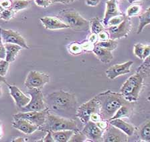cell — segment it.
Here are the masks:
<instances>
[{
	"mask_svg": "<svg viewBox=\"0 0 150 142\" xmlns=\"http://www.w3.org/2000/svg\"><path fill=\"white\" fill-rule=\"evenodd\" d=\"M99 106V115L101 120L109 121L121 106L130 104L124 98L121 93L111 90L100 93L95 96Z\"/></svg>",
	"mask_w": 150,
	"mask_h": 142,
	"instance_id": "cell-1",
	"label": "cell"
},
{
	"mask_svg": "<svg viewBox=\"0 0 150 142\" xmlns=\"http://www.w3.org/2000/svg\"><path fill=\"white\" fill-rule=\"evenodd\" d=\"M47 101L51 109L54 111H62L72 109L76 106L75 95L60 90L48 94Z\"/></svg>",
	"mask_w": 150,
	"mask_h": 142,
	"instance_id": "cell-2",
	"label": "cell"
},
{
	"mask_svg": "<svg viewBox=\"0 0 150 142\" xmlns=\"http://www.w3.org/2000/svg\"><path fill=\"white\" fill-rule=\"evenodd\" d=\"M145 77L139 73H136L130 76L120 89V93L129 103L137 101L142 90Z\"/></svg>",
	"mask_w": 150,
	"mask_h": 142,
	"instance_id": "cell-3",
	"label": "cell"
},
{
	"mask_svg": "<svg viewBox=\"0 0 150 142\" xmlns=\"http://www.w3.org/2000/svg\"><path fill=\"white\" fill-rule=\"evenodd\" d=\"M57 17L67 25L69 28L76 31H84L89 28L90 22L76 10H64L58 13Z\"/></svg>",
	"mask_w": 150,
	"mask_h": 142,
	"instance_id": "cell-4",
	"label": "cell"
},
{
	"mask_svg": "<svg viewBox=\"0 0 150 142\" xmlns=\"http://www.w3.org/2000/svg\"><path fill=\"white\" fill-rule=\"evenodd\" d=\"M47 131L58 132L62 130L79 131L77 123L74 120L64 118L60 116L48 113L44 124Z\"/></svg>",
	"mask_w": 150,
	"mask_h": 142,
	"instance_id": "cell-5",
	"label": "cell"
},
{
	"mask_svg": "<svg viewBox=\"0 0 150 142\" xmlns=\"http://www.w3.org/2000/svg\"><path fill=\"white\" fill-rule=\"evenodd\" d=\"M94 113H99V106L95 97L79 107L76 115L82 123L85 124L90 121L91 115Z\"/></svg>",
	"mask_w": 150,
	"mask_h": 142,
	"instance_id": "cell-6",
	"label": "cell"
},
{
	"mask_svg": "<svg viewBox=\"0 0 150 142\" xmlns=\"http://www.w3.org/2000/svg\"><path fill=\"white\" fill-rule=\"evenodd\" d=\"M28 93L30 95V100L26 106L21 108L22 112L40 111L46 108L41 90L30 89Z\"/></svg>",
	"mask_w": 150,
	"mask_h": 142,
	"instance_id": "cell-7",
	"label": "cell"
},
{
	"mask_svg": "<svg viewBox=\"0 0 150 142\" xmlns=\"http://www.w3.org/2000/svg\"><path fill=\"white\" fill-rule=\"evenodd\" d=\"M132 25L130 17L125 15L123 20L120 24L114 25V26H110L107 28V31L109 36V39L112 40H117L122 38H125L131 31Z\"/></svg>",
	"mask_w": 150,
	"mask_h": 142,
	"instance_id": "cell-8",
	"label": "cell"
},
{
	"mask_svg": "<svg viewBox=\"0 0 150 142\" xmlns=\"http://www.w3.org/2000/svg\"><path fill=\"white\" fill-rule=\"evenodd\" d=\"M48 74L38 71H30L25 78L24 85L28 89L41 90L46 83L50 82Z\"/></svg>",
	"mask_w": 150,
	"mask_h": 142,
	"instance_id": "cell-9",
	"label": "cell"
},
{
	"mask_svg": "<svg viewBox=\"0 0 150 142\" xmlns=\"http://www.w3.org/2000/svg\"><path fill=\"white\" fill-rule=\"evenodd\" d=\"M48 113V109H45L40 111H26V112H20L13 115V120L16 119H23L28 121L33 124L40 127L44 125L45 123L46 115Z\"/></svg>",
	"mask_w": 150,
	"mask_h": 142,
	"instance_id": "cell-10",
	"label": "cell"
},
{
	"mask_svg": "<svg viewBox=\"0 0 150 142\" xmlns=\"http://www.w3.org/2000/svg\"><path fill=\"white\" fill-rule=\"evenodd\" d=\"M0 38L4 44L13 43L21 46L22 48H29L26 41L22 36V35L14 30L0 28Z\"/></svg>",
	"mask_w": 150,
	"mask_h": 142,
	"instance_id": "cell-11",
	"label": "cell"
},
{
	"mask_svg": "<svg viewBox=\"0 0 150 142\" xmlns=\"http://www.w3.org/2000/svg\"><path fill=\"white\" fill-rule=\"evenodd\" d=\"M129 136L118 128L109 123L103 131L102 140L104 142H127Z\"/></svg>",
	"mask_w": 150,
	"mask_h": 142,
	"instance_id": "cell-12",
	"label": "cell"
},
{
	"mask_svg": "<svg viewBox=\"0 0 150 142\" xmlns=\"http://www.w3.org/2000/svg\"><path fill=\"white\" fill-rule=\"evenodd\" d=\"M103 131L104 130L100 129L97 123L92 121H89L85 123L82 132L86 137V141L98 142L103 141L102 136Z\"/></svg>",
	"mask_w": 150,
	"mask_h": 142,
	"instance_id": "cell-13",
	"label": "cell"
},
{
	"mask_svg": "<svg viewBox=\"0 0 150 142\" xmlns=\"http://www.w3.org/2000/svg\"><path fill=\"white\" fill-rule=\"evenodd\" d=\"M133 64V61H129L123 63V64H115L110 67L105 71V73L109 80H114L117 77L129 73L131 72V67L132 66Z\"/></svg>",
	"mask_w": 150,
	"mask_h": 142,
	"instance_id": "cell-14",
	"label": "cell"
},
{
	"mask_svg": "<svg viewBox=\"0 0 150 142\" xmlns=\"http://www.w3.org/2000/svg\"><path fill=\"white\" fill-rule=\"evenodd\" d=\"M6 84L9 90V94L19 108H23L29 103L30 97L25 95L18 87L13 85H9L8 83H6Z\"/></svg>",
	"mask_w": 150,
	"mask_h": 142,
	"instance_id": "cell-15",
	"label": "cell"
},
{
	"mask_svg": "<svg viewBox=\"0 0 150 142\" xmlns=\"http://www.w3.org/2000/svg\"><path fill=\"white\" fill-rule=\"evenodd\" d=\"M40 22L46 29L55 30L68 29L69 27L63 23L57 17L53 16H46L40 18Z\"/></svg>",
	"mask_w": 150,
	"mask_h": 142,
	"instance_id": "cell-16",
	"label": "cell"
},
{
	"mask_svg": "<svg viewBox=\"0 0 150 142\" xmlns=\"http://www.w3.org/2000/svg\"><path fill=\"white\" fill-rule=\"evenodd\" d=\"M12 127L25 134H32L39 128L37 125L33 124L27 120H23V119L13 120Z\"/></svg>",
	"mask_w": 150,
	"mask_h": 142,
	"instance_id": "cell-17",
	"label": "cell"
},
{
	"mask_svg": "<svg viewBox=\"0 0 150 142\" xmlns=\"http://www.w3.org/2000/svg\"><path fill=\"white\" fill-rule=\"evenodd\" d=\"M120 15H121V13L117 6L116 0H108L106 1V10L104 18L103 20V23L105 26H107L108 22L112 17Z\"/></svg>",
	"mask_w": 150,
	"mask_h": 142,
	"instance_id": "cell-18",
	"label": "cell"
},
{
	"mask_svg": "<svg viewBox=\"0 0 150 142\" xmlns=\"http://www.w3.org/2000/svg\"><path fill=\"white\" fill-rule=\"evenodd\" d=\"M107 122L109 123L112 126L115 127L121 130L122 132L125 133L128 136H132L135 132V127L133 125L130 124V123L125 122L121 118L114 119V120L108 121Z\"/></svg>",
	"mask_w": 150,
	"mask_h": 142,
	"instance_id": "cell-19",
	"label": "cell"
},
{
	"mask_svg": "<svg viewBox=\"0 0 150 142\" xmlns=\"http://www.w3.org/2000/svg\"><path fill=\"white\" fill-rule=\"evenodd\" d=\"M92 52L94 53L99 61L103 64H109L113 59V55L111 51L107 50L97 45H94Z\"/></svg>",
	"mask_w": 150,
	"mask_h": 142,
	"instance_id": "cell-20",
	"label": "cell"
},
{
	"mask_svg": "<svg viewBox=\"0 0 150 142\" xmlns=\"http://www.w3.org/2000/svg\"><path fill=\"white\" fill-rule=\"evenodd\" d=\"M5 51H6V57L5 59L9 63L15 61L19 52L22 50L21 46L13 43H4Z\"/></svg>",
	"mask_w": 150,
	"mask_h": 142,
	"instance_id": "cell-21",
	"label": "cell"
},
{
	"mask_svg": "<svg viewBox=\"0 0 150 142\" xmlns=\"http://www.w3.org/2000/svg\"><path fill=\"white\" fill-rule=\"evenodd\" d=\"M133 53L139 59L144 60L149 56L150 45H144L142 43H136L133 47Z\"/></svg>",
	"mask_w": 150,
	"mask_h": 142,
	"instance_id": "cell-22",
	"label": "cell"
},
{
	"mask_svg": "<svg viewBox=\"0 0 150 142\" xmlns=\"http://www.w3.org/2000/svg\"><path fill=\"white\" fill-rule=\"evenodd\" d=\"M74 132L72 131V130L51 132L54 140L56 142H68L72 136V134H74Z\"/></svg>",
	"mask_w": 150,
	"mask_h": 142,
	"instance_id": "cell-23",
	"label": "cell"
},
{
	"mask_svg": "<svg viewBox=\"0 0 150 142\" xmlns=\"http://www.w3.org/2000/svg\"><path fill=\"white\" fill-rule=\"evenodd\" d=\"M139 24L137 29V34L142 33L144 27L150 24V8H147L144 13L141 14L139 16Z\"/></svg>",
	"mask_w": 150,
	"mask_h": 142,
	"instance_id": "cell-24",
	"label": "cell"
},
{
	"mask_svg": "<svg viewBox=\"0 0 150 142\" xmlns=\"http://www.w3.org/2000/svg\"><path fill=\"white\" fill-rule=\"evenodd\" d=\"M129 106V104H124V105H123V106H121L120 108L117 109L116 113L114 114V115L112 116V117L109 120H114V119H117V118H125V117H127V116L129 115L130 113H131V109H130V108Z\"/></svg>",
	"mask_w": 150,
	"mask_h": 142,
	"instance_id": "cell-25",
	"label": "cell"
},
{
	"mask_svg": "<svg viewBox=\"0 0 150 142\" xmlns=\"http://www.w3.org/2000/svg\"><path fill=\"white\" fill-rule=\"evenodd\" d=\"M95 44L98 46H99L100 48L105 49V50L111 51V52L115 50L117 48V46H118V43L117 42V41L112 40V39H109L108 40L106 41H97V42Z\"/></svg>",
	"mask_w": 150,
	"mask_h": 142,
	"instance_id": "cell-26",
	"label": "cell"
},
{
	"mask_svg": "<svg viewBox=\"0 0 150 142\" xmlns=\"http://www.w3.org/2000/svg\"><path fill=\"white\" fill-rule=\"evenodd\" d=\"M91 33L98 35L100 32H101L103 30H105L104 25L102 24V23L100 22L99 19L98 17H94L91 20L90 22Z\"/></svg>",
	"mask_w": 150,
	"mask_h": 142,
	"instance_id": "cell-27",
	"label": "cell"
},
{
	"mask_svg": "<svg viewBox=\"0 0 150 142\" xmlns=\"http://www.w3.org/2000/svg\"><path fill=\"white\" fill-rule=\"evenodd\" d=\"M30 5V1L28 0H14L13 2H11V9L17 12L28 8Z\"/></svg>",
	"mask_w": 150,
	"mask_h": 142,
	"instance_id": "cell-28",
	"label": "cell"
},
{
	"mask_svg": "<svg viewBox=\"0 0 150 142\" xmlns=\"http://www.w3.org/2000/svg\"><path fill=\"white\" fill-rule=\"evenodd\" d=\"M140 138L144 141H150V122L148 121L141 128L139 132Z\"/></svg>",
	"mask_w": 150,
	"mask_h": 142,
	"instance_id": "cell-29",
	"label": "cell"
},
{
	"mask_svg": "<svg viewBox=\"0 0 150 142\" xmlns=\"http://www.w3.org/2000/svg\"><path fill=\"white\" fill-rule=\"evenodd\" d=\"M150 57H147L144 59V62L137 69L136 72L142 74L144 77H147L149 75L150 71Z\"/></svg>",
	"mask_w": 150,
	"mask_h": 142,
	"instance_id": "cell-30",
	"label": "cell"
},
{
	"mask_svg": "<svg viewBox=\"0 0 150 142\" xmlns=\"http://www.w3.org/2000/svg\"><path fill=\"white\" fill-rule=\"evenodd\" d=\"M141 11H142V8L139 5H138V4L131 5L127 10L126 15L129 17H134V16L139 15Z\"/></svg>",
	"mask_w": 150,
	"mask_h": 142,
	"instance_id": "cell-31",
	"label": "cell"
},
{
	"mask_svg": "<svg viewBox=\"0 0 150 142\" xmlns=\"http://www.w3.org/2000/svg\"><path fill=\"white\" fill-rule=\"evenodd\" d=\"M86 138L83 133L79 131L74 132L69 139V142H83L86 141Z\"/></svg>",
	"mask_w": 150,
	"mask_h": 142,
	"instance_id": "cell-32",
	"label": "cell"
},
{
	"mask_svg": "<svg viewBox=\"0 0 150 142\" xmlns=\"http://www.w3.org/2000/svg\"><path fill=\"white\" fill-rule=\"evenodd\" d=\"M16 11H14L11 8L5 9V10L0 13V18L5 21H9L14 17L16 14Z\"/></svg>",
	"mask_w": 150,
	"mask_h": 142,
	"instance_id": "cell-33",
	"label": "cell"
},
{
	"mask_svg": "<svg viewBox=\"0 0 150 142\" xmlns=\"http://www.w3.org/2000/svg\"><path fill=\"white\" fill-rule=\"evenodd\" d=\"M9 63L5 59H0V76L5 77L8 71Z\"/></svg>",
	"mask_w": 150,
	"mask_h": 142,
	"instance_id": "cell-34",
	"label": "cell"
},
{
	"mask_svg": "<svg viewBox=\"0 0 150 142\" xmlns=\"http://www.w3.org/2000/svg\"><path fill=\"white\" fill-rule=\"evenodd\" d=\"M125 15H120L119 16H116V17H112V19L110 20L108 22L107 27L110 26H114V25H117L120 24V23L123 20L124 17H125Z\"/></svg>",
	"mask_w": 150,
	"mask_h": 142,
	"instance_id": "cell-35",
	"label": "cell"
},
{
	"mask_svg": "<svg viewBox=\"0 0 150 142\" xmlns=\"http://www.w3.org/2000/svg\"><path fill=\"white\" fill-rule=\"evenodd\" d=\"M82 48L81 44L74 43L70 45V52L73 54H79L82 52Z\"/></svg>",
	"mask_w": 150,
	"mask_h": 142,
	"instance_id": "cell-36",
	"label": "cell"
},
{
	"mask_svg": "<svg viewBox=\"0 0 150 142\" xmlns=\"http://www.w3.org/2000/svg\"><path fill=\"white\" fill-rule=\"evenodd\" d=\"M34 1L38 6L41 8H47L52 3L51 0H34Z\"/></svg>",
	"mask_w": 150,
	"mask_h": 142,
	"instance_id": "cell-37",
	"label": "cell"
},
{
	"mask_svg": "<svg viewBox=\"0 0 150 142\" xmlns=\"http://www.w3.org/2000/svg\"><path fill=\"white\" fill-rule=\"evenodd\" d=\"M98 36V39H99L100 41H106L109 39V34L107 31H105L103 30L101 32H100L99 34L97 35Z\"/></svg>",
	"mask_w": 150,
	"mask_h": 142,
	"instance_id": "cell-38",
	"label": "cell"
},
{
	"mask_svg": "<svg viewBox=\"0 0 150 142\" xmlns=\"http://www.w3.org/2000/svg\"><path fill=\"white\" fill-rule=\"evenodd\" d=\"M94 45L95 44L90 42V41H87V42H84L83 44H81V48L82 50H84L86 51H92Z\"/></svg>",
	"mask_w": 150,
	"mask_h": 142,
	"instance_id": "cell-39",
	"label": "cell"
},
{
	"mask_svg": "<svg viewBox=\"0 0 150 142\" xmlns=\"http://www.w3.org/2000/svg\"><path fill=\"white\" fill-rule=\"evenodd\" d=\"M42 141L44 142H54L52 136V133L50 131H47L46 135L45 137L42 139Z\"/></svg>",
	"mask_w": 150,
	"mask_h": 142,
	"instance_id": "cell-40",
	"label": "cell"
},
{
	"mask_svg": "<svg viewBox=\"0 0 150 142\" xmlns=\"http://www.w3.org/2000/svg\"><path fill=\"white\" fill-rule=\"evenodd\" d=\"M0 4L4 9L11 8V1L10 0H0Z\"/></svg>",
	"mask_w": 150,
	"mask_h": 142,
	"instance_id": "cell-41",
	"label": "cell"
},
{
	"mask_svg": "<svg viewBox=\"0 0 150 142\" xmlns=\"http://www.w3.org/2000/svg\"><path fill=\"white\" fill-rule=\"evenodd\" d=\"M100 3V0H86V4L88 6L95 7L98 5Z\"/></svg>",
	"mask_w": 150,
	"mask_h": 142,
	"instance_id": "cell-42",
	"label": "cell"
},
{
	"mask_svg": "<svg viewBox=\"0 0 150 142\" xmlns=\"http://www.w3.org/2000/svg\"><path fill=\"white\" fill-rule=\"evenodd\" d=\"M97 40H98L97 35L91 33V36L88 37V41H90V42L95 44L97 42Z\"/></svg>",
	"mask_w": 150,
	"mask_h": 142,
	"instance_id": "cell-43",
	"label": "cell"
},
{
	"mask_svg": "<svg viewBox=\"0 0 150 142\" xmlns=\"http://www.w3.org/2000/svg\"><path fill=\"white\" fill-rule=\"evenodd\" d=\"M52 3H71L78 0H51Z\"/></svg>",
	"mask_w": 150,
	"mask_h": 142,
	"instance_id": "cell-44",
	"label": "cell"
},
{
	"mask_svg": "<svg viewBox=\"0 0 150 142\" xmlns=\"http://www.w3.org/2000/svg\"><path fill=\"white\" fill-rule=\"evenodd\" d=\"M6 83L7 82H6V78H5V77H2L0 76V83Z\"/></svg>",
	"mask_w": 150,
	"mask_h": 142,
	"instance_id": "cell-45",
	"label": "cell"
},
{
	"mask_svg": "<svg viewBox=\"0 0 150 142\" xmlns=\"http://www.w3.org/2000/svg\"><path fill=\"white\" fill-rule=\"evenodd\" d=\"M127 1L129 3H134V2H135V1H144V0H127Z\"/></svg>",
	"mask_w": 150,
	"mask_h": 142,
	"instance_id": "cell-46",
	"label": "cell"
},
{
	"mask_svg": "<svg viewBox=\"0 0 150 142\" xmlns=\"http://www.w3.org/2000/svg\"><path fill=\"white\" fill-rule=\"evenodd\" d=\"M24 140H23V138H22V137H20V138H18V139H16V140H14V141H23Z\"/></svg>",
	"mask_w": 150,
	"mask_h": 142,
	"instance_id": "cell-47",
	"label": "cell"
},
{
	"mask_svg": "<svg viewBox=\"0 0 150 142\" xmlns=\"http://www.w3.org/2000/svg\"><path fill=\"white\" fill-rule=\"evenodd\" d=\"M1 136H2V129H1V123H0V139L1 138Z\"/></svg>",
	"mask_w": 150,
	"mask_h": 142,
	"instance_id": "cell-48",
	"label": "cell"
},
{
	"mask_svg": "<svg viewBox=\"0 0 150 142\" xmlns=\"http://www.w3.org/2000/svg\"><path fill=\"white\" fill-rule=\"evenodd\" d=\"M4 10H5V9L3 8V7H2L1 4H0V13H1V11H3Z\"/></svg>",
	"mask_w": 150,
	"mask_h": 142,
	"instance_id": "cell-49",
	"label": "cell"
},
{
	"mask_svg": "<svg viewBox=\"0 0 150 142\" xmlns=\"http://www.w3.org/2000/svg\"><path fill=\"white\" fill-rule=\"evenodd\" d=\"M2 96V88L1 86H0V97Z\"/></svg>",
	"mask_w": 150,
	"mask_h": 142,
	"instance_id": "cell-50",
	"label": "cell"
},
{
	"mask_svg": "<svg viewBox=\"0 0 150 142\" xmlns=\"http://www.w3.org/2000/svg\"><path fill=\"white\" fill-rule=\"evenodd\" d=\"M1 43H2V41H1V38H0V45H1Z\"/></svg>",
	"mask_w": 150,
	"mask_h": 142,
	"instance_id": "cell-51",
	"label": "cell"
}]
</instances>
